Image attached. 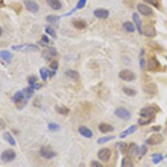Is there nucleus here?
<instances>
[{"label":"nucleus","instance_id":"obj_1","mask_svg":"<svg viewBox=\"0 0 167 167\" xmlns=\"http://www.w3.org/2000/svg\"><path fill=\"white\" fill-rule=\"evenodd\" d=\"M157 112H159V107H157L155 105L147 106V107H144L143 109H140L139 116L144 117V118H154Z\"/></svg>","mask_w":167,"mask_h":167},{"label":"nucleus","instance_id":"obj_2","mask_svg":"<svg viewBox=\"0 0 167 167\" xmlns=\"http://www.w3.org/2000/svg\"><path fill=\"white\" fill-rule=\"evenodd\" d=\"M27 100L28 99L25 97L22 90H21V92H17L14 96H12V102H15V105L17 106L18 109L24 108L25 106L27 105Z\"/></svg>","mask_w":167,"mask_h":167},{"label":"nucleus","instance_id":"obj_3","mask_svg":"<svg viewBox=\"0 0 167 167\" xmlns=\"http://www.w3.org/2000/svg\"><path fill=\"white\" fill-rule=\"evenodd\" d=\"M12 49L17 51H37L39 48L34 44H25V45H17L12 46Z\"/></svg>","mask_w":167,"mask_h":167},{"label":"nucleus","instance_id":"obj_4","mask_svg":"<svg viewBox=\"0 0 167 167\" xmlns=\"http://www.w3.org/2000/svg\"><path fill=\"white\" fill-rule=\"evenodd\" d=\"M39 154H40L41 157H44L46 159H51V158H54L56 156V153H55L54 150L51 149V147L49 146H42L39 149Z\"/></svg>","mask_w":167,"mask_h":167},{"label":"nucleus","instance_id":"obj_5","mask_svg":"<svg viewBox=\"0 0 167 167\" xmlns=\"http://www.w3.org/2000/svg\"><path fill=\"white\" fill-rule=\"evenodd\" d=\"M146 66H147V69H148L149 72H157V70L160 68V64L156 57H150V58L147 60Z\"/></svg>","mask_w":167,"mask_h":167},{"label":"nucleus","instance_id":"obj_6","mask_svg":"<svg viewBox=\"0 0 167 167\" xmlns=\"http://www.w3.org/2000/svg\"><path fill=\"white\" fill-rule=\"evenodd\" d=\"M119 78L125 80V82H133L136 79V75L133 72H130L128 69H123L119 72Z\"/></svg>","mask_w":167,"mask_h":167},{"label":"nucleus","instance_id":"obj_7","mask_svg":"<svg viewBox=\"0 0 167 167\" xmlns=\"http://www.w3.org/2000/svg\"><path fill=\"white\" fill-rule=\"evenodd\" d=\"M137 10L138 12H140V15H143V16H146V17H152L154 15L153 10H152V8L149 6H147L145 4H138L137 5Z\"/></svg>","mask_w":167,"mask_h":167},{"label":"nucleus","instance_id":"obj_8","mask_svg":"<svg viewBox=\"0 0 167 167\" xmlns=\"http://www.w3.org/2000/svg\"><path fill=\"white\" fill-rule=\"evenodd\" d=\"M97 156H98V158L102 160V162L107 163V162L110 159V157H112V150L109 149V148H102V149L98 152Z\"/></svg>","mask_w":167,"mask_h":167},{"label":"nucleus","instance_id":"obj_9","mask_svg":"<svg viewBox=\"0 0 167 167\" xmlns=\"http://www.w3.org/2000/svg\"><path fill=\"white\" fill-rule=\"evenodd\" d=\"M15 158H16V153H15V150H12V149L5 150L4 153L1 154V160H2L4 163L12 162Z\"/></svg>","mask_w":167,"mask_h":167},{"label":"nucleus","instance_id":"obj_10","mask_svg":"<svg viewBox=\"0 0 167 167\" xmlns=\"http://www.w3.org/2000/svg\"><path fill=\"white\" fill-rule=\"evenodd\" d=\"M115 115H116L118 118L120 119H124V120H128L130 118V113L129 110H127L126 108H123V107H119V108H117L115 110Z\"/></svg>","mask_w":167,"mask_h":167},{"label":"nucleus","instance_id":"obj_11","mask_svg":"<svg viewBox=\"0 0 167 167\" xmlns=\"http://www.w3.org/2000/svg\"><path fill=\"white\" fill-rule=\"evenodd\" d=\"M144 92H146V95L148 96H155L158 92V89H157V86L156 84H154V82H147L146 85L144 86Z\"/></svg>","mask_w":167,"mask_h":167},{"label":"nucleus","instance_id":"obj_12","mask_svg":"<svg viewBox=\"0 0 167 167\" xmlns=\"http://www.w3.org/2000/svg\"><path fill=\"white\" fill-rule=\"evenodd\" d=\"M163 142V137L160 136L159 134H153V135H150L149 138L147 139L146 143L150 146H155V145H158Z\"/></svg>","mask_w":167,"mask_h":167},{"label":"nucleus","instance_id":"obj_13","mask_svg":"<svg viewBox=\"0 0 167 167\" xmlns=\"http://www.w3.org/2000/svg\"><path fill=\"white\" fill-rule=\"evenodd\" d=\"M24 4L26 9H27L29 12L35 14V12H38V10H39V6H38L35 1H32V0H25Z\"/></svg>","mask_w":167,"mask_h":167},{"label":"nucleus","instance_id":"obj_14","mask_svg":"<svg viewBox=\"0 0 167 167\" xmlns=\"http://www.w3.org/2000/svg\"><path fill=\"white\" fill-rule=\"evenodd\" d=\"M143 34L148 38H153L156 36V29L152 25H146L143 29Z\"/></svg>","mask_w":167,"mask_h":167},{"label":"nucleus","instance_id":"obj_15","mask_svg":"<svg viewBox=\"0 0 167 167\" xmlns=\"http://www.w3.org/2000/svg\"><path fill=\"white\" fill-rule=\"evenodd\" d=\"M98 129L100 133L102 134H107V133H112V132H114V126H112V125H109V124L107 123H100L98 125Z\"/></svg>","mask_w":167,"mask_h":167},{"label":"nucleus","instance_id":"obj_16","mask_svg":"<svg viewBox=\"0 0 167 167\" xmlns=\"http://www.w3.org/2000/svg\"><path fill=\"white\" fill-rule=\"evenodd\" d=\"M94 16L96 18H98V19H106V18H108L109 16V11L107 9H102V8H99V9H96L94 11Z\"/></svg>","mask_w":167,"mask_h":167},{"label":"nucleus","instance_id":"obj_17","mask_svg":"<svg viewBox=\"0 0 167 167\" xmlns=\"http://www.w3.org/2000/svg\"><path fill=\"white\" fill-rule=\"evenodd\" d=\"M138 152H139V147L137 146L135 143H132L129 146L127 147V155L128 156H135V155H138Z\"/></svg>","mask_w":167,"mask_h":167},{"label":"nucleus","instance_id":"obj_18","mask_svg":"<svg viewBox=\"0 0 167 167\" xmlns=\"http://www.w3.org/2000/svg\"><path fill=\"white\" fill-rule=\"evenodd\" d=\"M72 26L78 29V30H84L87 28V24H86L84 20H80V19H74L72 20Z\"/></svg>","mask_w":167,"mask_h":167},{"label":"nucleus","instance_id":"obj_19","mask_svg":"<svg viewBox=\"0 0 167 167\" xmlns=\"http://www.w3.org/2000/svg\"><path fill=\"white\" fill-rule=\"evenodd\" d=\"M78 132L82 136L86 137V138H92V132L89 128H87L86 126H80L78 128Z\"/></svg>","mask_w":167,"mask_h":167},{"label":"nucleus","instance_id":"obj_20","mask_svg":"<svg viewBox=\"0 0 167 167\" xmlns=\"http://www.w3.org/2000/svg\"><path fill=\"white\" fill-rule=\"evenodd\" d=\"M46 1H47L48 6H49L51 9H54V10L62 9V2H60L59 0H46Z\"/></svg>","mask_w":167,"mask_h":167},{"label":"nucleus","instance_id":"obj_21","mask_svg":"<svg viewBox=\"0 0 167 167\" xmlns=\"http://www.w3.org/2000/svg\"><path fill=\"white\" fill-rule=\"evenodd\" d=\"M0 58L2 59L5 62H7V64H10L11 60H12V55L7 50H2L0 52Z\"/></svg>","mask_w":167,"mask_h":167},{"label":"nucleus","instance_id":"obj_22","mask_svg":"<svg viewBox=\"0 0 167 167\" xmlns=\"http://www.w3.org/2000/svg\"><path fill=\"white\" fill-rule=\"evenodd\" d=\"M133 19H134V25H135L137 28V31H138L139 34H143V27H142V21H140L139 16L137 14H134Z\"/></svg>","mask_w":167,"mask_h":167},{"label":"nucleus","instance_id":"obj_23","mask_svg":"<svg viewBox=\"0 0 167 167\" xmlns=\"http://www.w3.org/2000/svg\"><path fill=\"white\" fill-rule=\"evenodd\" d=\"M137 129V125H132V126L129 127V128H127L126 130H124V132H122L119 135L120 138H125V137H127L128 135H130V134L135 133Z\"/></svg>","mask_w":167,"mask_h":167},{"label":"nucleus","instance_id":"obj_24","mask_svg":"<svg viewBox=\"0 0 167 167\" xmlns=\"http://www.w3.org/2000/svg\"><path fill=\"white\" fill-rule=\"evenodd\" d=\"M123 27L127 32H134L135 31V25L130 21H125L123 24Z\"/></svg>","mask_w":167,"mask_h":167},{"label":"nucleus","instance_id":"obj_25","mask_svg":"<svg viewBox=\"0 0 167 167\" xmlns=\"http://www.w3.org/2000/svg\"><path fill=\"white\" fill-rule=\"evenodd\" d=\"M65 75L67 76V77H69V78L74 79V80H77V79H79V74H78V72H75V70H72V69L66 70Z\"/></svg>","mask_w":167,"mask_h":167},{"label":"nucleus","instance_id":"obj_26","mask_svg":"<svg viewBox=\"0 0 167 167\" xmlns=\"http://www.w3.org/2000/svg\"><path fill=\"white\" fill-rule=\"evenodd\" d=\"M34 92H35V89L32 88L31 86H29V87H27V88H25L24 90H22L25 97H26L27 99H29V98H31V97H32V95H34Z\"/></svg>","mask_w":167,"mask_h":167},{"label":"nucleus","instance_id":"obj_27","mask_svg":"<svg viewBox=\"0 0 167 167\" xmlns=\"http://www.w3.org/2000/svg\"><path fill=\"white\" fill-rule=\"evenodd\" d=\"M56 112L58 114H60V115H67V114H69V108H67V107H65V106H56Z\"/></svg>","mask_w":167,"mask_h":167},{"label":"nucleus","instance_id":"obj_28","mask_svg":"<svg viewBox=\"0 0 167 167\" xmlns=\"http://www.w3.org/2000/svg\"><path fill=\"white\" fill-rule=\"evenodd\" d=\"M122 167H134V164L129 157H124L122 160Z\"/></svg>","mask_w":167,"mask_h":167},{"label":"nucleus","instance_id":"obj_29","mask_svg":"<svg viewBox=\"0 0 167 167\" xmlns=\"http://www.w3.org/2000/svg\"><path fill=\"white\" fill-rule=\"evenodd\" d=\"M39 72H40V77L42 78V80L44 82H46L47 80V78L49 77V70H48L47 68H41L40 70H39Z\"/></svg>","mask_w":167,"mask_h":167},{"label":"nucleus","instance_id":"obj_30","mask_svg":"<svg viewBox=\"0 0 167 167\" xmlns=\"http://www.w3.org/2000/svg\"><path fill=\"white\" fill-rule=\"evenodd\" d=\"M154 120V118H144V117H140L138 119V124L140 126H145V125H148Z\"/></svg>","mask_w":167,"mask_h":167},{"label":"nucleus","instance_id":"obj_31","mask_svg":"<svg viewBox=\"0 0 167 167\" xmlns=\"http://www.w3.org/2000/svg\"><path fill=\"white\" fill-rule=\"evenodd\" d=\"M5 138H6V139H7V142L9 144H10V145H12V146H15V145H16V139H15L14 137H12V135H11L10 133H5Z\"/></svg>","mask_w":167,"mask_h":167},{"label":"nucleus","instance_id":"obj_32","mask_svg":"<svg viewBox=\"0 0 167 167\" xmlns=\"http://www.w3.org/2000/svg\"><path fill=\"white\" fill-rule=\"evenodd\" d=\"M123 92H125L127 96H135L136 95V90H135V89L129 88V87H124Z\"/></svg>","mask_w":167,"mask_h":167},{"label":"nucleus","instance_id":"obj_33","mask_svg":"<svg viewBox=\"0 0 167 167\" xmlns=\"http://www.w3.org/2000/svg\"><path fill=\"white\" fill-rule=\"evenodd\" d=\"M48 129L51 130V132H58L60 129V126L58 124H55V123H50L48 124Z\"/></svg>","mask_w":167,"mask_h":167},{"label":"nucleus","instance_id":"obj_34","mask_svg":"<svg viewBox=\"0 0 167 167\" xmlns=\"http://www.w3.org/2000/svg\"><path fill=\"white\" fill-rule=\"evenodd\" d=\"M115 138V136H107V137H102V138H99L97 140V143L98 144H105L107 142H110V140H113Z\"/></svg>","mask_w":167,"mask_h":167},{"label":"nucleus","instance_id":"obj_35","mask_svg":"<svg viewBox=\"0 0 167 167\" xmlns=\"http://www.w3.org/2000/svg\"><path fill=\"white\" fill-rule=\"evenodd\" d=\"M46 32H47L48 35H50L51 37L54 38V39H56L57 38V35H56V31L54 30V28H51L50 26H47L46 27Z\"/></svg>","mask_w":167,"mask_h":167},{"label":"nucleus","instance_id":"obj_36","mask_svg":"<svg viewBox=\"0 0 167 167\" xmlns=\"http://www.w3.org/2000/svg\"><path fill=\"white\" fill-rule=\"evenodd\" d=\"M163 160V155L160 154H154L153 155V163L154 164H158Z\"/></svg>","mask_w":167,"mask_h":167},{"label":"nucleus","instance_id":"obj_37","mask_svg":"<svg viewBox=\"0 0 167 167\" xmlns=\"http://www.w3.org/2000/svg\"><path fill=\"white\" fill-rule=\"evenodd\" d=\"M145 2H147V4H150L152 6H154L155 8H157V9H159V8H160L159 0H145Z\"/></svg>","mask_w":167,"mask_h":167},{"label":"nucleus","instance_id":"obj_38","mask_svg":"<svg viewBox=\"0 0 167 167\" xmlns=\"http://www.w3.org/2000/svg\"><path fill=\"white\" fill-rule=\"evenodd\" d=\"M47 51H48V55H49L50 57L57 56V50H56L55 47H47Z\"/></svg>","mask_w":167,"mask_h":167},{"label":"nucleus","instance_id":"obj_39","mask_svg":"<svg viewBox=\"0 0 167 167\" xmlns=\"http://www.w3.org/2000/svg\"><path fill=\"white\" fill-rule=\"evenodd\" d=\"M46 19H47V21H49V22H57V21L59 20V17L58 16H55V15H50V16H47Z\"/></svg>","mask_w":167,"mask_h":167},{"label":"nucleus","instance_id":"obj_40","mask_svg":"<svg viewBox=\"0 0 167 167\" xmlns=\"http://www.w3.org/2000/svg\"><path fill=\"white\" fill-rule=\"evenodd\" d=\"M28 84H29V86H32L34 84H36L37 82V77L36 76H29L27 79Z\"/></svg>","mask_w":167,"mask_h":167},{"label":"nucleus","instance_id":"obj_41","mask_svg":"<svg viewBox=\"0 0 167 167\" xmlns=\"http://www.w3.org/2000/svg\"><path fill=\"white\" fill-rule=\"evenodd\" d=\"M146 153H147V146H145V145L140 146L139 152H138V155H140V156H145Z\"/></svg>","mask_w":167,"mask_h":167},{"label":"nucleus","instance_id":"obj_42","mask_svg":"<svg viewBox=\"0 0 167 167\" xmlns=\"http://www.w3.org/2000/svg\"><path fill=\"white\" fill-rule=\"evenodd\" d=\"M144 50L142 51V56H140V59H139V66H140V69H144L145 68V66H146V64H145V59H144Z\"/></svg>","mask_w":167,"mask_h":167},{"label":"nucleus","instance_id":"obj_43","mask_svg":"<svg viewBox=\"0 0 167 167\" xmlns=\"http://www.w3.org/2000/svg\"><path fill=\"white\" fill-rule=\"evenodd\" d=\"M118 146H119V149H120V152L123 154H125L127 152V144H125V143H120V144H118Z\"/></svg>","mask_w":167,"mask_h":167},{"label":"nucleus","instance_id":"obj_44","mask_svg":"<svg viewBox=\"0 0 167 167\" xmlns=\"http://www.w3.org/2000/svg\"><path fill=\"white\" fill-rule=\"evenodd\" d=\"M86 2H87V0H79L77 6H76V9H82V8L85 7Z\"/></svg>","mask_w":167,"mask_h":167},{"label":"nucleus","instance_id":"obj_45","mask_svg":"<svg viewBox=\"0 0 167 167\" xmlns=\"http://www.w3.org/2000/svg\"><path fill=\"white\" fill-rule=\"evenodd\" d=\"M50 67H51V69H52L54 72H56V70H57V68H58V62H57V60H54V62H51Z\"/></svg>","mask_w":167,"mask_h":167},{"label":"nucleus","instance_id":"obj_46","mask_svg":"<svg viewBox=\"0 0 167 167\" xmlns=\"http://www.w3.org/2000/svg\"><path fill=\"white\" fill-rule=\"evenodd\" d=\"M90 167H104L102 165V164L99 163V162H96V160H92V165H90Z\"/></svg>","mask_w":167,"mask_h":167},{"label":"nucleus","instance_id":"obj_47","mask_svg":"<svg viewBox=\"0 0 167 167\" xmlns=\"http://www.w3.org/2000/svg\"><path fill=\"white\" fill-rule=\"evenodd\" d=\"M41 39H42V41H41V42H42V44H48V42H49V39H48V37L47 36H46V35H44V36H42V38H41Z\"/></svg>","mask_w":167,"mask_h":167},{"label":"nucleus","instance_id":"obj_48","mask_svg":"<svg viewBox=\"0 0 167 167\" xmlns=\"http://www.w3.org/2000/svg\"><path fill=\"white\" fill-rule=\"evenodd\" d=\"M41 86H42V84H39V82H36V84H34V85L31 86L34 89H39L41 88Z\"/></svg>","mask_w":167,"mask_h":167},{"label":"nucleus","instance_id":"obj_49","mask_svg":"<svg viewBox=\"0 0 167 167\" xmlns=\"http://www.w3.org/2000/svg\"><path fill=\"white\" fill-rule=\"evenodd\" d=\"M5 128V122L4 119H0V129H4Z\"/></svg>","mask_w":167,"mask_h":167},{"label":"nucleus","instance_id":"obj_50","mask_svg":"<svg viewBox=\"0 0 167 167\" xmlns=\"http://www.w3.org/2000/svg\"><path fill=\"white\" fill-rule=\"evenodd\" d=\"M153 129H154V130H160V126H155V127H153Z\"/></svg>","mask_w":167,"mask_h":167},{"label":"nucleus","instance_id":"obj_51","mask_svg":"<svg viewBox=\"0 0 167 167\" xmlns=\"http://www.w3.org/2000/svg\"><path fill=\"white\" fill-rule=\"evenodd\" d=\"M36 106H37V107H39V106H40V104H39V100H38V99H36Z\"/></svg>","mask_w":167,"mask_h":167},{"label":"nucleus","instance_id":"obj_52","mask_svg":"<svg viewBox=\"0 0 167 167\" xmlns=\"http://www.w3.org/2000/svg\"><path fill=\"white\" fill-rule=\"evenodd\" d=\"M1 35H2V30H1V28H0V37H1Z\"/></svg>","mask_w":167,"mask_h":167},{"label":"nucleus","instance_id":"obj_53","mask_svg":"<svg viewBox=\"0 0 167 167\" xmlns=\"http://www.w3.org/2000/svg\"><path fill=\"white\" fill-rule=\"evenodd\" d=\"M166 59H167V55H166Z\"/></svg>","mask_w":167,"mask_h":167},{"label":"nucleus","instance_id":"obj_54","mask_svg":"<svg viewBox=\"0 0 167 167\" xmlns=\"http://www.w3.org/2000/svg\"><path fill=\"white\" fill-rule=\"evenodd\" d=\"M166 124H167V120H166Z\"/></svg>","mask_w":167,"mask_h":167}]
</instances>
